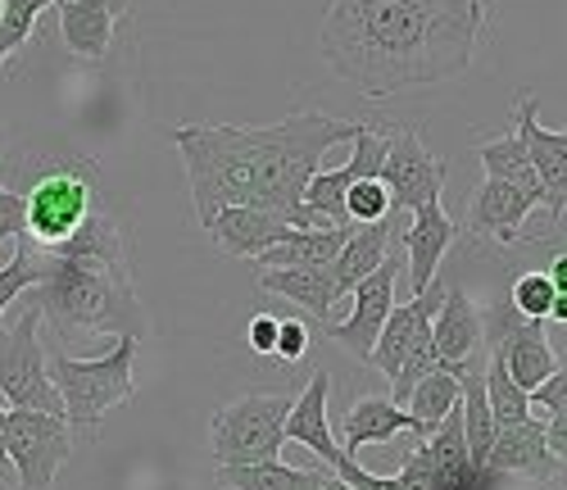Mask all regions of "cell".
Masks as SVG:
<instances>
[{"instance_id": "6da1fadb", "label": "cell", "mask_w": 567, "mask_h": 490, "mask_svg": "<svg viewBox=\"0 0 567 490\" xmlns=\"http://www.w3.org/2000/svg\"><path fill=\"white\" fill-rule=\"evenodd\" d=\"M486 32V0H327L318 55L368 101L458 78Z\"/></svg>"}, {"instance_id": "7a4b0ae2", "label": "cell", "mask_w": 567, "mask_h": 490, "mask_svg": "<svg viewBox=\"0 0 567 490\" xmlns=\"http://www.w3.org/2000/svg\"><path fill=\"white\" fill-rule=\"evenodd\" d=\"M101 164L69 141H28L0 160V186L23 201V236L32 251L78 264H127V236L101 201Z\"/></svg>"}, {"instance_id": "3957f363", "label": "cell", "mask_w": 567, "mask_h": 490, "mask_svg": "<svg viewBox=\"0 0 567 490\" xmlns=\"http://www.w3.org/2000/svg\"><path fill=\"white\" fill-rule=\"evenodd\" d=\"M28 305L60 336L101 331V336H151V318L136 300L132 268L51 259L37 251V282L28 286Z\"/></svg>"}, {"instance_id": "277c9868", "label": "cell", "mask_w": 567, "mask_h": 490, "mask_svg": "<svg viewBox=\"0 0 567 490\" xmlns=\"http://www.w3.org/2000/svg\"><path fill=\"white\" fill-rule=\"evenodd\" d=\"M192 177L200 227L231 205H255V127L182 123L168 132Z\"/></svg>"}, {"instance_id": "5b68a950", "label": "cell", "mask_w": 567, "mask_h": 490, "mask_svg": "<svg viewBox=\"0 0 567 490\" xmlns=\"http://www.w3.org/2000/svg\"><path fill=\"white\" fill-rule=\"evenodd\" d=\"M136 336H118L114 350L101 359L45 355V377L60 390L69 427H96L110 409L136 396Z\"/></svg>"}, {"instance_id": "8992f818", "label": "cell", "mask_w": 567, "mask_h": 490, "mask_svg": "<svg viewBox=\"0 0 567 490\" xmlns=\"http://www.w3.org/2000/svg\"><path fill=\"white\" fill-rule=\"evenodd\" d=\"M287 414H291V396H277V390H255L241 396L214 414L209 422V455L214 463H264L277 459L287 446Z\"/></svg>"}, {"instance_id": "52a82bcc", "label": "cell", "mask_w": 567, "mask_h": 490, "mask_svg": "<svg viewBox=\"0 0 567 490\" xmlns=\"http://www.w3.org/2000/svg\"><path fill=\"white\" fill-rule=\"evenodd\" d=\"M0 409H41V414L64 418L60 390L45 377L37 305H28L14 318V327H0Z\"/></svg>"}, {"instance_id": "ba28073f", "label": "cell", "mask_w": 567, "mask_h": 490, "mask_svg": "<svg viewBox=\"0 0 567 490\" xmlns=\"http://www.w3.org/2000/svg\"><path fill=\"white\" fill-rule=\"evenodd\" d=\"M73 455V427L60 414L6 409V463H14L23 490H51Z\"/></svg>"}, {"instance_id": "9c48e42d", "label": "cell", "mask_w": 567, "mask_h": 490, "mask_svg": "<svg viewBox=\"0 0 567 490\" xmlns=\"http://www.w3.org/2000/svg\"><path fill=\"white\" fill-rule=\"evenodd\" d=\"M400 268H404V251H400V241H395V251L377 264L350 296H354V309L346 323H327V336L341 340V346L368 364L372 346H377V331H382L386 314L395 309V282H400Z\"/></svg>"}, {"instance_id": "30bf717a", "label": "cell", "mask_w": 567, "mask_h": 490, "mask_svg": "<svg viewBox=\"0 0 567 490\" xmlns=\"http://www.w3.org/2000/svg\"><path fill=\"white\" fill-rule=\"evenodd\" d=\"M445 160L427 155V145H422L417 132H391V151L382 160V177L386 191H391V210L395 214H413L422 205L441 201L445 191Z\"/></svg>"}, {"instance_id": "8fae6325", "label": "cell", "mask_w": 567, "mask_h": 490, "mask_svg": "<svg viewBox=\"0 0 567 490\" xmlns=\"http://www.w3.org/2000/svg\"><path fill=\"white\" fill-rule=\"evenodd\" d=\"M486 468L495 477H527V481L558 486L563 455L549 446V431L540 418H523V422H508L495 431L491 450H486Z\"/></svg>"}, {"instance_id": "7c38bea8", "label": "cell", "mask_w": 567, "mask_h": 490, "mask_svg": "<svg viewBox=\"0 0 567 490\" xmlns=\"http://www.w3.org/2000/svg\"><path fill=\"white\" fill-rule=\"evenodd\" d=\"M536 110H540L536 95H517L513 132L523 136L527 155H532V169H536V177L545 186L540 205L554 214V223H563V214H567V132H545Z\"/></svg>"}, {"instance_id": "4fadbf2b", "label": "cell", "mask_w": 567, "mask_h": 490, "mask_svg": "<svg viewBox=\"0 0 567 490\" xmlns=\"http://www.w3.org/2000/svg\"><path fill=\"white\" fill-rule=\"evenodd\" d=\"M432 350H436V364L454 377L477 368V359L486 350V318L458 286H445V300L432 318Z\"/></svg>"}, {"instance_id": "5bb4252c", "label": "cell", "mask_w": 567, "mask_h": 490, "mask_svg": "<svg viewBox=\"0 0 567 490\" xmlns=\"http://www.w3.org/2000/svg\"><path fill=\"white\" fill-rule=\"evenodd\" d=\"M458 236V223L445 214L441 201L422 205L409 214V223L400 227V251H404V268H409V290H427L436 282V268L445 259V251Z\"/></svg>"}, {"instance_id": "9a60e30c", "label": "cell", "mask_w": 567, "mask_h": 490, "mask_svg": "<svg viewBox=\"0 0 567 490\" xmlns=\"http://www.w3.org/2000/svg\"><path fill=\"white\" fill-rule=\"evenodd\" d=\"M486 350L504 355L508 377L523 390H536L545 377H554L563 368L554 346L545 340V323H532V318H517V323H499L495 318V336L486 340Z\"/></svg>"}, {"instance_id": "2e32d148", "label": "cell", "mask_w": 567, "mask_h": 490, "mask_svg": "<svg viewBox=\"0 0 567 490\" xmlns=\"http://www.w3.org/2000/svg\"><path fill=\"white\" fill-rule=\"evenodd\" d=\"M205 232L214 236V245H223L227 255H236V259H259V255L268 251V245L287 241L296 227H291L287 218L268 214V210L231 205V210H218V214L205 223Z\"/></svg>"}, {"instance_id": "e0dca14e", "label": "cell", "mask_w": 567, "mask_h": 490, "mask_svg": "<svg viewBox=\"0 0 567 490\" xmlns=\"http://www.w3.org/2000/svg\"><path fill=\"white\" fill-rule=\"evenodd\" d=\"M327 396H332V377L318 368L309 377V386L300 390V400H291V414H287V427H281V436L296 440V446H305V450H313L327 468H332L341 459V446H337L332 418H327Z\"/></svg>"}, {"instance_id": "ac0fdd59", "label": "cell", "mask_w": 567, "mask_h": 490, "mask_svg": "<svg viewBox=\"0 0 567 490\" xmlns=\"http://www.w3.org/2000/svg\"><path fill=\"white\" fill-rule=\"evenodd\" d=\"M536 201L527 191H517L508 182H495L486 177L482 191L472 195V214H467V232H477V236H491L499 245H513L517 236H523L527 218H532Z\"/></svg>"}, {"instance_id": "d6986e66", "label": "cell", "mask_w": 567, "mask_h": 490, "mask_svg": "<svg viewBox=\"0 0 567 490\" xmlns=\"http://www.w3.org/2000/svg\"><path fill=\"white\" fill-rule=\"evenodd\" d=\"M400 227H404V214H391V218H377V223H359L350 232V241L337 251L332 259V277H337V296H350V290L382 264L395 241H400Z\"/></svg>"}, {"instance_id": "ffe728a7", "label": "cell", "mask_w": 567, "mask_h": 490, "mask_svg": "<svg viewBox=\"0 0 567 490\" xmlns=\"http://www.w3.org/2000/svg\"><path fill=\"white\" fill-rule=\"evenodd\" d=\"M400 431L417 436V422L386 396H363L350 405V414L341 422V455L354 459L363 446H386V440H395Z\"/></svg>"}, {"instance_id": "44dd1931", "label": "cell", "mask_w": 567, "mask_h": 490, "mask_svg": "<svg viewBox=\"0 0 567 490\" xmlns=\"http://www.w3.org/2000/svg\"><path fill=\"white\" fill-rule=\"evenodd\" d=\"M259 290L268 296H287L296 300L309 318H318L327 327L332 318V305L341 300L337 296V277H332V264H309V268H264L259 273Z\"/></svg>"}, {"instance_id": "7402d4cb", "label": "cell", "mask_w": 567, "mask_h": 490, "mask_svg": "<svg viewBox=\"0 0 567 490\" xmlns=\"http://www.w3.org/2000/svg\"><path fill=\"white\" fill-rule=\"evenodd\" d=\"M60 6V41L78 60H105L114 45V14L96 0H55Z\"/></svg>"}, {"instance_id": "603a6c76", "label": "cell", "mask_w": 567, "mask_h": 490, "mask_svg": "<svg viewBox=\"0 0 567 490\" xmlns=\"http://www.w3.org/2000/svg\"><path fill=\"white\" fill-rule=\"evenodd\" d=\"M327 468H291L281 459L264 463H218L214 481L223 490H322Z\"/></svg>"}, {"instance_id": "cb8c5ba5", "label": "cell", "mask_w": 567, "mask_h": 490, "mask_svg": "<svg viewBox=\"0 0 567 490\" xmlns=\"http://www.w3.org/2000/svg\"><path fill=\"white\" fill-rule=\"evenodd\" d=\"M354 223L346 227H309V232H291L287 241L268 245V251L259 255V273L264 268H309V264H332L337 251L350 241Z\"/></svg>"}, {"instance_id": "d4e9b609", "label": "cell", "mask_w": 567, "mask_h": 490, "mask_svg": "<svg viewBox=\"0 0 567 490\" xmlns=\"http://www.w3.org/2000/svg\"><path fill=\"white\" fill-rule=\"evenodd\" d=\"M477 160H482L486 177L508 182V186H517V191H527L536 205L545 201V186H540V177H536V169H532V155H527V145H523V136H517V132H499L495 141L477 145Z\"/></svg>"}, {"instance_id": "484cf974", "label": "cell", "mask_w": 567, "mask_h": 490, "mask_svg": "<svg viewBox=\"0 0 567 490\" xmlns=\"http://www.w3.org/2000/svg\"><path fill=\"white\" fill-rule=\"evenodd\" d=\"M458 405V377L445 372V368H432L427 377H417L413 390H409V400L400 405L413 422H417V440H427Z\"/></svg>"}, {"instance_id": "4316f807", "label": "cell", "mask_w": 567, "mask_h": 490, "mask_svg": "<svg viewBox=\"0 0 567 490\" xmlns=\"http://www.w3.org/2000/svg\"><path fill=\"white\" fill-rule=\"evenodd\" d=\"M486 368H482V386H486V405H491V418L495 427H508V422H523L532 418V396L517 386L504 368V355L499 350H486Z\"/></svg>"}, {"instance_id": "83f0119b", "label": "cell", "mask_w": 567, "mask_h": 490, "mask_svg": "<svg viewBox=\"0 0 567 490\" xmlns=\"http://www.w3.org/2000/svg\"><path fill=\"white\" fill-rule=\"evenodd\" d=\"M55 0H6L0 6V69H6L10 55H19L32 41V28L41 19V10H51Z\"/></svg>"}, {"instance_id": "f1b7e54d", "label": "cell", "mask_w": 567, "mask_h": 490, "mask_svg": "<svg viewBox=\"0 0 567 490\" xmlns=\"http://www.w3.org/2000/svg\"><path fill=\"white\" fill-rule=\"evenodd\" d=\"M527 396H532V405H545L549 409V422H545L549 446L567 459V368H558L554 377H545L536 390H527Z\"/></svg>"}, {"instance_id": "f546056e", "label": "cell", "mask_w": 567, "mask_h": 490, "mask_svg": "<svg viewBox=\"0 0 567 490\" xmlns=\"http://www.w3.org/2000/svg\"><path fill=\"white\" fill-rule=\"evenodd\" d=\"M32 282H37V251H32L28 236H19L14 241V255L6 259V268H0V318H6V309L23 296Z\"/></svg>"}, {"instance_id": "4dcf8cb0", "label": "cell", "mask_w": 567, "mask_h": 490, "mask_svg": "<svg viewBox=\"0 0 567 490\" xmlns=\"http://www.w3.org/2000/svg\"><path fill=\"white\" fill-rule=\"evenodd\" d=\"M346 214H350L354 227H359V223H377V218H391L395 210H391L386 182H382V177H359V182H350V191H346Z\"/></svg>"}, {"instance_id": "1f68e13d", "label": "cell", "mask_w": 567, "mask_h": 490, "mask_svg": "<svg viewBox=\"0 0 567 490\" xmlns=\"http://www.w3.org/2000/svg\"><path fill=\"white\" fill-rule=\"evenodd\" d=\"M554 296H558V290H554V282H549L545 273H523V277L513 282V296H508V300H513V314H517V318L545 323Z\"/></svg>"}, {"instance_id": "d6a6232c", "label": "cell", "mask_w": 567, "mask_h": 490, "mask_svg": "<svg viewBox=\"0 0 567 490\" xmlns=\"http://www.w3.org/2000/svg\"><path fill=\"white\" fill-rule=\"evenodd\" d=\"M309 355V327L300 318H281L277 323V346H272V359L281 364H300Z\"/></svg>"}, {"instance_id": "836d02e7", "label": "cell", "mask_w": 567, "mask_h": 490, "mask_svg": "<svg viewBox=\"0 0 567 490\" xmlns=\"http://www.w3.org/2000/svg\"><path fill=\"white\" fill-rule=\"evenodd\" d=\"M19 236H23V201L0 186V255H6Z\"/></svg>"}, {"instance_id": "e575fe53", "label": "cell", "mask_w": 567, "mask_h": 490, "mask_svg": "<svg viewBox=\"0 0 567 490\" xmlns=\"http://www.w3.org/2000/svg\"><path fill=\"white\" fill-rule=\"evenodd\" d=\"M277 314H255L250 318V327H246V346L255 350V355H268L272 359V346H277Z\"/></svg>"}, {"instance_id": "d590c367", "label": "cell", "mask_w": 567, "mask_h": 490, "mask_svg": "<svg viewBox=\"0 0 567 490\" xmlns=\"http://www.w3.org/2000/svg\"><path fill=\"white\" fill-rule=\"evenodd\" d=\"M545 277L554 282L558 296H567V255H563V251H554V264H549V273H545Z\"/></svg>"}, {"instance_id": "8d00e7d4", "label": "cell", "mask_w": 567, "mask_h": 490, "mask_svg": "<svg viewBox=\"0 0 567 490\" xmlns=\"http://www.w3.org/2000/svg\"><path fill=\"white\" fill-rule=\"evenodd\" d=\"M322 490H359V486H350V481H341V477L327 472V477H322Z\"/></svg>"}, {"instance_id": "74e56055", "label": "cell", "mask_w": 567, "mask_h": 490, "mask_svg": "<svg viewBox=\"0 0 567 490\" xmlns=\"http://www.w3.org/2000/svg\"><path fill=\"white\" fill-rule=\"evenodd\" d=\"M0 463H6V409H0Z\"/></svg>"}, {"instance_id": "f35d334b", "label": "cell", "mask_w": 567, "mask_h": 490, "mask_svg": "<svg viewBox=\"0 0 567 490\" xmlns=\"http://www.w3.org/2000/svg\"><path fill=\"white\" fill-rule=\"evenodd\" d=\"M0 160H6V127H0Z\"/></svg>"}, {"instance_id": "ab89813d", "label": "cell", "mask_w": 567, "mask_h": 490, "mask_svg": "<svg viewBox=\"0 0 567 490\" xmlns=\"http://www.w3.org/2000/svg\"><path fill=\"white\" fill-rule=\"evenodd\" d=\"M0 490H10V486H6V481H0Z\"/></svg>"}]
</instances>
